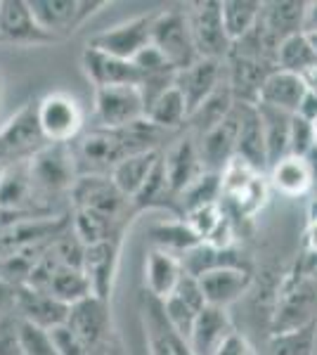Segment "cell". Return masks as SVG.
<instances>
[{"label":"cell","instance_id":"6da1fadb","mask_svg":"<svg viewBox=\"0 0 317 355\" xmlns=\"http://www.w3.org/2000/svg\"><path fill=\"white\" fill-rule=\"evenodd\" d=\"M317 322V279L301 266L280 277L270 313V334L296 331Z\"/></svg>","mask_w":317,"mask_h":355},{"label":"cell","instance_id":"7a4b0ae2","mask_svg":"<svg viewBox=\"0 0 317 355\" xmlns=\"http://www.w3.org/2000/svg\"><path fill=\"white\" fill-rule=\"evenodd\" d=\"M28 173H31L33 190L43 214H53V202L69 197L78 180L76 159L71 145H45L28 157Z\"/></svg>","mask_w":317,"mask_h":355},{"label":"cell","instance_id":"3957f363","mask_svg":"<svg viewBox=\"0 0 317 355\" xmlns=\"http://www.w3.org/2000/svg\"><path fill=\"white\" fill-rule=\"evenodd\" d=\"M40 133L50 145H71L83 135L85 112L78 97L67 90H53L36 102Z\"/></svg>","mask_w":317,"mask_h":355},{"label":"cell","instance_id":"277c9868","mask_svg":"<svg viewBox=\"0 0 317 355\" xmlns=\"http://www.w3.org/2000/svg\"><path fill=\"white\" fill-rule=\"evenodd\" d=\"M152 45L166 57V62L182 71L189 64L199 60L197 48H194L192 33H189L187 10L185 5L180 8H166L161 12H154L152 24Z\"/></svg>","mask_w":317,"mask_h":355},{"label":"cell","instance_id":"5b68a950","mask_svg":"<svg viewBox=\"0 0 317 355\" xmlns=\"http://www.w3.org/2000/svg\"><path fill=\"white\" fill-rule=\"evenodd\" d=\"M69 199H71V209L93 211L105 218L123 223V225H130L132 216H135L130 199L119 192V187L109 175H78Z\"/></svg>","mask_w":317,"mask_h":355},{"label":"cell","instance_id":"8992f818","mask_svg":"<svg viewBox=\"0 0 317 355\" xmlns=\"http://www.w3.org/2000/svg\"><path fill=\"white\" fill-rule=\"evenodd\" d=\"M185 10L197 55L204 60H228L232 41L223 24L221 0H197V3H187Z\"/></svg>","mask_w":317,"mask_h":355},{"label":"cell","instance_id":"52a82bcc","mask_svg":"<svg viewBox=\"0 0 317 355\" xmlns=\"http://www.w3.org/2000/svg\"><path fill=\"white\" fill-rule=\"evenodd\" d=\"M107 0H28L33 17L57 43L76 33L93 15L107 8Z\"/></svg>","mask_w":317,"mask_h":355},{"label":"cell","instance_id":"ba28073f","mask_svg":"<svg viewBox=\"0 0 317 355\" xmlns=\"http://www.w3.org/2000/svg\"><path fill=\"white\" fill-rule=\"evenodd\" d=\"M95 128L119 130L145 119V100L137 85L97 88L93 97Z\"/></svg>","mask_w":317,"mask_h":355},{"label":"cell","instance_id":"9c48e42d","mask_svg":"<svg viewBox=\"0 0 317 355\" xmlns=\"http://www.w3.org/2000/svg\"><path fill=\"white\" fill-rule=\"evenodd\" d=\"M65 324L76 334V339L83 343L90 355L100 351L117 334L112 322V301L97 299V296H88V299L69 306Z\"/></svg>","mask_w":317,"mask_h":355},{"label":"cell","instance_id":"30bf717a","mask_svg":"<svg viewBox=\"0 0 317 355\" xmlns=\"http://www.w3.org/2000/svg\"><path fill=\"white\" fill-rule=\"evenodd\" d=\"M152 24L154 12L137 15L128 21H121L117 26L95 33L88 41V48L102 50V53L126 62H135V57L152 45Z\"/></svg>","mask_w":317,"mask_h":355},{"label":"cell","instance_id":"8fae6325","mask_svg":"<svg viewBox=\"0 0 317 355\" xmlns=\"http://www.w3.org/2000/svg\"><path fill=\"white\" fill-rule=\"evenodd\" d=\"M140 320L149 355H194L189 341L169 322L164 303L149 296L145 289L140 291Z\"/></svg>","mask_w":317,"mask_h":355},{"label":"cell","instance_id":"7c38bea8","mask_svg":"<svg viewBox=\"0 0 317 355\" xmlns=\"http://www.w3.org/2000/svg\"><path fill=\"white\" fill-rule=\"evenodd\" d=\"M161 159H164V168H166V178H169V185L173 194L180 202V194L197 180L199 175L206 173L204 164H201V154H199V142L194 133H182L180 137L171 142V145L164 147L161 152Z\"/></svg>","mask_w":317,"mask_h":355},{"label":"cell","instance_id":"4fadbf2b","mask_svg":"<svg viewBox=\"0 0 317 355\" xmlns=\"http://www.w3.org/2000/svg\"><path fill=\"white\" fill-rule=\"evenodd\" d=\"M121 244L123 237L107 239V242L88 244L83 249V268L85 277L90 284V294L97 299L112 301V291L117 284V272H119V261H121Z\"/></svg>","mask_w":317,"mask_h":355},{"label":"cell","instance_id":"5bb4252c","mask_svg":"<svg viewBox=\"0 0 317 355\" xmlns=\"http://www.w3.org/2000/svg\"><path fill=\"white\" fill-rule=\"evenodd\" d=\"M239 125H241V105L237 102L234 110L230 112L221 123H216L211 130H206L204 135L197 137L201 164H204L206 171H211V173H223L225 166L234 159V154H237Z\"/></svg>","mask_w":317,"mask_h":355},{"label":"cell","instance_id":"9a60e30c","mask_svg":"<svg viewBox=\"0 0 317 355\" xmlns=\"http://www.w3.org/2000/svg\"><path fill=\"white\" fill-rule=\"evenodd\" d=\"M0 38L3 43L22 45V48L57 43L50 33L40 28L28 8V0H0Z\"/></svg>","mask_w":317,"mask_h":355},{"label":"cell","instance_id":"2e32d148","mask_svg":"<svg viewBox=\"0 0 317 355\" xmlns=\"http://www.w3.org/2000/svg\"><path fill=\"white\" fill-rule=\"evenodd\" d=\"M173 83H175V88L185 97L189 116H192V114L225 83V62L199 57L194 64H189L187 69H182V71H175Z\"/></svg>","mask_w":317,"mask_h":355},{"label":"cell","instance_id":"e0dca14e","mask_svg":"<svg viewBox=\"0 0 317 355\" xmlns=\"http://www.w3.org/2000/svg\"><path fill=\"white\" fill-rule=\"evenodd\" d=\"M0 142H3L5 150H8L10 164L33 157L40 147L48 145L43 133H40L38 116H36V102L24 105L3 128H0Z\"/></svg>","mask_w":317,"mask_h":355},{"label":"cell","instance_id":"ac0fdd59","mask_svg":"<svg viewBox=\"0 0 317 355\" xmlns=\"http://www.w3.org/2000/svg\"><path fill=\"white\" fill-rule=\"evenodd\" d=\"M80 67L90 83L97 88H114V85H137L142 83V73L135 67V62H126L119 57H112L102 50L88 48L80 53Z\"/></svg>","mask_w":317,"mask_h":355},{"label":"cell","instance_id":"d6986e66","mask_svg":"<svg viewBox=\"0 0 317 355\" xmlns=\"http://www.w3.org/2000/svg\"><path fill=\"white\" fill-rule=\"evenodd\" d=\"M256 284L253 270H239V268H228V270L206 272L199 277V287L204 294L206 306H216L228 311L232 303L244 299Z\"/></svg>","mask_w":317,"mask_h":355},{"label":"cell","instance_id":"ffe728a7","mask_svg":"<svg viewBox=\"0 0 317 355\" xmlns=\"http://www.w3.org/2000/svg\"><path fill=\"white\" fill-rule=\"evenodd\" d=\"M15 313L19 320L31 322L43 329H55L67 322L69 306L60 303L48 291H38L31 287H17L15 289Z\"/></svg>","mask_w":317,"mask_h":355},{"label":"cell","instance_id":"44dd1931","mask_svg":"<svg viewBox=\"0 0 317 355\" xmlns=\"http://www.w3.org/2000/svg\"><path fill=\"white\" fill-rule=\"evenodd\" d=\"M182 268L189 277H201L206 272L216 270H228V268H239V270H253V261L239 246H211V244H199L192 251H187L182 256Z\"/></svg>","mask_w":317,"mask_h":355},{"label":"cell","instance_id":"7402d4cb","mask_svg":"<svg viewBox=\"0 0 317 355\" xmlns=\"http://www.w3.org/2000/svg\"><path fill=\"white\" fill-rule=\"evenodd\" d=\"M161 303H164V313H166V318H169V322L180 331L185 339H189V331H192L194 322H197L199 313L206 308L204 294H201V287H199V279L189 277V275L185 272V277L180 279L178 289Z\"/></svg>","mask_w":317,"mask_h":355},{"label":"cell","instance_id":"603a6c76","mask_svg":"<svg viewBox=\"0 0 317 355\" xmlns=\"http://www.w3.org/2000/svg\"><path fill=\"white\" fill-rule=\"evenodd\" d=\"M237 329L225 308L206 306L189 331V348L194 355H216L221 343Z\"/></svg>","mask_w":317,"mask_h":355},{"label":"cell","instance_id":"cb8c5ba5","mask_svg":"<svg viewBox=\"0 0 317 355\" xmlns=\"http://www.w3.org/2000/svg\"><path fill=\"white\" fill-rule=\"evenodd\" d=\"M185 277L182 261L161 249H149L145 256V289L149 296L164 301L178 289L180 279Z\"/></svg>","mask_w":317,"mask_h":355},{"label":"cell","instance_id":"d4e9b609","mask_svg":"<svg viewBox=\"0 0 317 355\" xmlns=\"http://www.w3.org/2000/svg\"><path fill=\"white\" fill-rule=\"evenodd\" d=\"M268 182L270 190L280 192L286 199H298L305 197L315 190L313 180V168H310L305 157H284L280 159L273 168L268 171Z\"/></svg>","mask_w":317,"mask_h":355},{"label":"cell","instance_id":"484cf974","mask_svg":"<svg viewBox=\"0 0 317 355\" xmlns=\"http://www.w3.org/2000/svg\"><path fill=\"white\" fill-rule=\"evenodd\" d=\"M305 0H270L263 3L261 26L275 43H284L286 38L303 33Z\"/></svg>","mask_w":317,"mask_h":355},{"label":"cell","instance_id":"4316f807","mask_svg":"<svg viewBox=\"0 0 317 355\" xmlns=\"http://www.w3.org/2000/svg\"><path fill=\"white\" fill-rule=\"evenodd\" d=\"M241 105V102H239ZM237 159L249 164L253 171L268 175V150H265L263 123L258 116L256 105H241V125L237 137Z\"/></svg>","mask_w":317,"mask_h":355},{"label":"cell","instance_id":"83f0119b","mask_svg":"<svg viewBox=\"0 0 317 355\" xmlns=\"http://www.w3.org/2000/svg\"><path fill=\"white\" fill-rule=\"evenodd\" d=\"M305 93H308V88H305V81L301 76L282 71V69H275V71L265 78L261 95H258V105L273 107V110H280L286 114H296Z\"/></svg>","mask_w":317,"mask_h":355},{"label":"cell","instance_id":"f1b7e54d","mask_svg":"<svg viewBox=\"0 0 317 355\" xmlns=\"http://www.w3.org/2000/svg\"><path fill=\"white\" fill-rule=\"evenodd\" d=\"M135 214L147 209H166L173 218H182L180 211V202L173 194L169 178H166V168H164V159H159V164L154 166V171L149 173V178L145 180V185L140 187V192L130 199Z\"/></svg>","mask_w":317,"mask_h":355},{"label":"cell","instance_id":"f546056e","mask_svg":"<svg viewBox=\"0 0 317 355\" xmlns=\"http://www.w3.org/2000/svg\"><path fill=\"white\" fill-rule=\"evenodd\" d=\"M145 119L152 125H157V128L166 130V133H175V130L185 128L187 119H189V110H187L185 97L175 88V83L149 102L145 107Z\"/></svg>","mask_w":317,"mask_h":355},{"label":"cell","instance_id":"4dcf8cb0","mask_svg":"<svg viewBox=\"0 0 317 355\" xmlns=\"http://www.w3.org/2000/svg\"><path fill=\"white\" fill-rule=\"evenodd\" d=\"M161 152L164 150H149V152H140V154H132V157H126L117 168L112 171V182L119 187V192L123 197L132 199L140 187L145 185V180L149 178V173L154 171V166L159 164Z\"/></svg>","mask_w":317,"mask_h":355},{"label":"cell","instance_id":"1f68e13d","mask_svg":"<svg viewBox=\"0 0 317 355\" xmlns=\"http://www.w3.org/2000/svg\"><path fill=\"white\" fill-rule=\"evenodd\" d=\"M256 110H258V116H261V123H263L265 150H268V166L273 168L280 159L289 157V133H291V116L293 114L273 110V107H265V105H256Z\"/></svg>","mask_w":317,"mask_h":355},{"label":"cell","instance_id":"d6a6232c","mask_svg":"<svg viewBox=\"0 0 317 355\" xmlns=\"http://www.w3.org/2000/svg\"><path fill=\"white\" fill-rule=\"evenodd\" d=\"M147 237L152 242V249H161L166 254H173L178 259L192 251L194 246H199V237L189 230V225L182 218H171V220H159L154 225H149Z\"/></svg>","mask_w":317,"mask_h":355},{"label":"cell","instance_id":"836d02e7","mask_svg":"<svg viewBox=\"0 0 317 355\" xmlns=\"http://www.w3.org/2000/svg\"><path fill=\"white\" fill-rule=\"evenodd\" d=\"M126 227H128V225L117 223L112 218H105V216L93 214V211L71 209V230L80 239V242H83V246L123 237Z\"/></svg>","mask_w":317,"mask_h":355},{"label":"cell","instance_id":"e575fe53","mask_svg":"<svg viewBox=\"0 0 317 355\" xmlns=\"http://www.w3.org/2000/svg\"><path fill=\"white\" fill-rule=\"evenodd\" d=\"M234 105H237V102H234V95L228 85V78H225V83L221 88H218L216 93H213L209 100H206L204 105L187 119L189 133H194L197 137L204 135L206 130H211L216 123H221L223 119L234 110Z\"/></svg>","mask_w":317,"mask_h":355},{"label":"cell","instance_id":"d590c367","mask_svg":"<svg viewBox=\"0 0 317 355\" xmlns=\"http://www.w3.org/2000/svg\"><path fill=\"white\" fill-rule=\"evenodd\" d=\"M223 5V24L230 41H239L253 31L261 21L263 0H221Z\"/></svg>","mask_w":317,"mask_h":355},{"label":"cell","instance_id":"8d00e7d4","mask_svg":"<svg viewBox=\"0 0 317 355\" xmlns=\"http://www.w3.org/2000/svg\"><path fill=\"white\" fill-rule=\"evenodd\" d=\"M317 67V55L310 45V38L305 33H296V36L286 38L284 43H280L277 50V69L282 71L296 73V76H305L308 71H313Z\"/></svg>","mask_w":317,"mask_h":355},{"label":"cell","instance_id":"74e56055","mask_svg":"<svg viewBox=\"0 0 317 355\" xmlns=\"http://www.w3.org/2000/svg\"><path fill=\"white\" fill-rule=\"evenodd\" d=\"M48 294L55 296L60 303L65 306H74V303L88 299L90 294V284H88V277H85L83 268H60L53 279H50V287H48Z\"/></svg>","mask_w":317,"mask_h":355},{"label":"cell","instance_id":"f35d334b","mask_svg":"<svg viewBox=\"0 0 317 355\" xmlns=\"http://www.w3.org/2000/svg\"><path fill=\"white\" fill-rule=\"evenodd\" d=\"M221 199H223L221 173L206 171L204 175H199L197 180L180 194V211H182V216H185L189 211L204 209V206H211V204H221Z\"/></svg>","mask_w":317,"mask_h":355},{"label":"cell","instance_id":"ab89813d","mask_svg":"<svg viewBox=\"0 0 317 355\" xmlns=\"http://www.w3.org/2000/svg\"><path fill=\"white\" fill-rule=\"evenodd\" d=\"M19 339L24 355H60L48 329L19 320Z\"/></svg>","mask_w":317,"mask_h":355},{"label":"cell","instance_id":"60d3db41","mask_svg":"<svg viewBox=\"0 0 317 355\" xmlns=\"http://www.w3.org/2000/svg\"><path fill=\"white\" fill-rule=\"evenodd\" d=\"M317 147V133L315 123L305 121V119L291 116V133H289V154L291 157H308Z\"/></svg>","mask_w":317,"mask_h":355},{"label":"cell","instance_id":"b9f144b4","mask_svg":"<svg viewBox=\"0 0 317 355\" xmlns=\"http://www.w3.org/2000/svg\"><path fill=\"white\" fill-rule=\"evenodd\" d=\"M0 355H24L19 339V318L15 311L0 313Z\"/></svg>","mask_w":317,"mask_h":355},{"label":"cell","instance_id":"7bdbcfd3","mask_svg":"<svg viewBox=\"0 0 317 355\" xmlns=\"http://www.w3.org/2000/svg\"><path fill=\"white\" fill-rule=\"evenodd\" d=\"M50 336H53L57 353L60 355H90L88 351H85L83 343L76 339V334H74L67 324H60V327L50 329Z\"/></svg>","mask_w":317,"mask_h":355},{"label":"cell","instance_id":"ee69618b","mask_svg":"<svg viewBox=\"0 0 317 355\" xmlns=\"http://www.w3.org/2000/svg\"><path fill=\"white\" fill-rule=\"evenodd\" d=\"M216 355H261V351L253 346V341L244 334V331L234 329L232 334L221 343V348L216 351Z\"/></svg>","mask_w":317,"mask_h":355},{"label":"cell","instance_id":"f6af8a7d","mask_svg":"<svg viewBox=\"0 0 317 355\" xmlns=\"http://www.w3.org/2000/svg\"><path fill=\"white\" fill-rule=\"evenodd\" d=\"M305 254H308L313 261H310L308 266H301V268L303 270H310V268L317 263V214L310 218L308 227H305Z\"/></svg>","mask_w":317,"mask_h":355},{"label":"cell","instance_id":"bcb514c9","mask_svg":"<svg viewBox=\"0 0 317 355\" xmlns=\"http://www.w3.org/2000/svg\"><path fill=\"white\" fill-rule=\"evenodd\" d=\"M296 116H301V119H305V121H310V123H317V95L315 93H310V90L305 93L303 102L298 105Z\"/></svg>","mask_w":317,"mask_h":355},{"label":"cell","instance_id":"7dc6e473","mask_svg":"<svg viewBox=\"0 0 317 355\" xmlns=\"http://www.w3.org/2000/svg\"><path fill=\"white\" fill-rule=\"evenodd\" d=\"M303 33H317V0H310V3H305Z\"/></svg>","mask_w":317,"mask_h":355},{"label":"cell","instance_id":"c3c4849f","mask_svg":"<svg viewBox=\"0 0 317 355\" xmlns=\"http://www.w3.org/2000/svg\"><path fill=\"white\" fill-rule=\"evenodd\" d=\"M15 311V289L0 279V313Z\"/></svg>","mask_w":317,"mask_h":355},{"label":"cell","instance_id":"681fc988","mask_svg":"<svg viewBox=\"0 0 317 355\" xmlns=\"http://www.w3.org/2000/svg\"><path fill=\"white\" fill-rule=\"evenodd\" d=\"M93 355H126L123 343H121L119 334H114L112 339H109V341L105 343V346L100 348V351H95Z\"/></svg>","mask_w":317,"mask_h":355},{"label":"cell","instance_id":"f907efd6","mask_svg":"<svg viewBox=\"0 0 317 355\" xmlns=\"http://www.w3.org/2000/svg\"><path fill=\"white\" fill-rule=\"evenodd\" d=\"M303 81H305V88H308L310 93H315V95H317V67L313 69V71L305 73Z\"/></svg>","mask_w":317,"mask_h":355},{"label":"cell","instance_id":"816d5d0a","mask_svg":"<svg viewBox=\"0 0 317 355\" xmlns=\"http://www.w3.org/2000/svg\"><path fill=\"white\" fill-rule=\"evenodd\" d=\"M8 164H10L8 150H5V145H3V142H0V168H3V166H8Z\"/></svg>","mask_w":317,"mask_h":355},{"label":"cell","instance_id":"f5cc1de1","mask_svg":"<svg viewBox=\"0 0 317 355\" xmlns=\"http://www.w3.org/2000/svg\"><path fill=\"white\" fill-rule=\"evenodd\" d=\"M305 36L310 38V45H313V50H315V55H317V33H305Z\"/></svg>","mask_w":317,"mask_h":355},{"label":"cell","instance_id":"db71d44e","mask_svg":"<svg viewBox=\"0 0 317 355\" xmlns=\"http://www.w3.org/2000/svg\"><path fill=\"white\" fill-rule=\"evenodd\" d=\"M308 272H310V275H313V277L317 279V263H315V266H313V268H310V270H308Z\"/></svg>","mask_w":317,"mask_h":355},{"label":"cell","instance_id":"11a10c76","mask_svg":"<svg viewBox=\"0 0 317 355\" xmlns=\"http://www.w3.org/2000/svg\"><path fill=\"white\" fill-rule=\"evenodd\" d=\"M0 102H3V88H0Z\"/></svg>","mask_w":317,"mask_h":355},{"label":"cell","instance_id":"9f6ffc18","mask_svg":"<svg viewBox=\"0 0 317 355\" xmlns=\"http://www.w3.org/2000/svg\"><path fill=\"white\" fill-rule=\"evenodd\" d=\"M0 43H3V38H0Z\"/></svg>","mask_w":317,"mask_h":355}]
</instances>
